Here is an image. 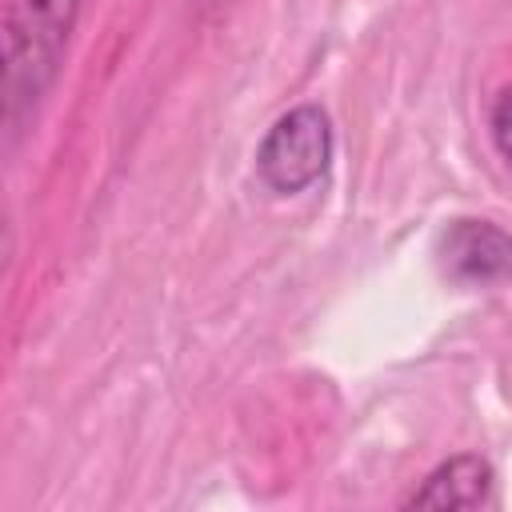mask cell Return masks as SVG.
I'll return each mask as SVG.
<instances>
[{
  "label": "cell",
  "mask_w": 512,
  "mask_h": 512,
  "mask_svg": "<svg viewBox=\"0 0 512 512\" xmlns=\"http://www.w3.org/2000/svg\"><path fill=\"white\" fill-rule=\"evenodd\" d=\"M84 0H8L4 12V132L20 124L52 88Z\"/></svg>",
  "instance_id": "cell-1"
},
{
  "label": "cell",
  "mask_w": 512,
  "mask_h": 512,
  "mask_svg": "<svg viewBox=\"0 0 512 512\" xmlns=\"http://www.w3.org/2000/svg\"><path fill=\"white\" fill-rule=\"evenodd\" d=\"M328 164H332V120L320 104H296L292 112H284L256 148V172L280 196L304 192L328 172Z\"/></svg>",
  "instance_id": "cell-2"
},
{
  "label": "cell",
  "mask_w": 512,
  "mask_h": 512,
  "mask_svg": "<svg viewBox=\"0 0 512 512\" xmlns=\"http://www.w3.org/2000/svg\"><path fill=\"white\" fill-rule=\"evenodd\" d=\"M440 264L464 284H512V236L492 220H452L440 236Z\"/></svg>",
  "instance_id": "cell-3"
},
{
  "label": "cell",
  "mask_w": 512,
  "mask_h": 512,
  "mask_svg": "<svg viewBox=\"0 0 512 512\" xmlns=\"http://www.w3.org/2000/svg\"><path fill=\"white\" fill-rule=\"evenodd\" d=\"M492 492V464L484 456H452L424 476L404 508H480Z\"/></svg>",
  "instance_id": "cell-4"
},
{
  "label": "cell",
  "mask_w": 512,
  "mask_h": 512,
  "mask_svg": "<svg viewBox=\"0 0 512 512\" xmlns=\"http://www.w3.org/2000/svg\"><path fill=\"white\" fill-rule=\"evenodd\" d=\"M492 144H496V152L512 164V88L496 100V108H492Z\"/></svg>",
  "instance_id": "cell-5"
}]
</instances>
